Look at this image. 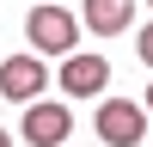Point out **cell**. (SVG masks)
Listing matches in <instances>:
<instances>
[{"label":"cell","instance_id":"cell-6","mask_svg":"<svg viewBox=\"0 0 153 147\" xmlns=\"http://www.w3.org/2000/svg\"><path fill=\"white\" fill-rule=\"evenodd\" d=\"M80 19H86V31L117 37V31H129V24H135V0H86Z\"/></svg>","mask_w":153,"mask_h":147},{"label":"cell","instance_id":"cell-10","mask_svg":"<svg viewBox=\"0 0 153 147\" xmlns=\"http://www.w3.org/2000/svg\"><path fill=\"white\" fill-rule=\"evenodd\" d=\"M147 6H153V0H147Z\"/></svg>","mask_w":153,"mask_h":147},{"label":"cell","instance_id":"cell-5","mask_svg":"<svg viewBox=\"0 0 153 147\" xmlns=\"http://www.w3.org/2000/svg\"><path fill=\"white\" fill-rule=\"evenodd\" d=\"M43 86H49V68H43L37 55H12V61H0V98L31 104V98H43Z\"/></svg>","mask_w":153,"mask_h":147},{"label":"cell","instance_id":"cell-8","mask_svg":"<svg viewBox=\"0 0 153 147\" xmlns=\"http://www.w3.org/2000/svg\"><path fill=\"white\" fill-rule=\"evenodd\" d=\"M0 147H12V135H6V129H0Z\"/></svg>","mask_w":153,"mask_h":147},{"label":"cell","instance_id":"cell-2","mask_svg":"<svg viewBox=\"0 0 153 147\" xmlns=\"http://www.w3.org/2000/svg\"><path fill=\"white\" fill-rule=\"evenodd\" d=\"M92 129H98V141H110V147H135V141H147V110L129 104V98H104Z\"/></svg>","mask_w":153,"mask_h":147},{"label":"cell","instance_id":"cell-7","mask_svg":"<svg viewBox=\"0 0 153 147\" xmlns=\"http://www.w3.org/2000/svg\"><path fill=\"white\" fill-rule=\"evenodd\" d=\"M135 55H141V68H153V24H141V37H135Z\"/></svg>","mask_w":153,"mask_h":147},{"label":"cell","instance_id":"cell-9","mask_svg":"<svg viewBox=\"0 0 153 147\" xmlns=\"http://www.w3.org/2000/svg\"><path fill=\"white\" fill-rule=\"evenodd\" d=\"M147 117H153V86H147Z\"/></svg>","mask_w":153,"mask_h":147},{"label":"cell","instance_id":"cell-3","mask_svg":"<svg viewBox=\"0 0 153 147\" xmlns=\"http://www.w3.org/2000/svg\"><path fill=\"white\" fill-rule=\"evenodd\" d=\"M55 80H61V92H68V98H98V92L110 86V61H104V55H80V49H74V55H61V74H55Z\"/></svg>","mask_w":153,"mask_h":147},{"label":"cell","instance_id":"cell-1","mask_svg":"<svg viewBox=\"0 0 153 147\" xmlns=\"http://www.w3.org/2000/svg\"><path fill=\"white\" fill-rule=\"evenodd\" d=\"M25 31H31V49H37V55H74V43H80L86 24H74V12H61V6H31Z\"/></svg>","mask_w":153,"mask_h":147},{"label":"cell","instance_id":"cell-4","mask_svg":"<svg viewBox=\"0 0 153 147\" xmlns=\"http://www.w3.org/2000/svg\"><path fill=\"white\" fill-rule=\"evenodd\" d=\"M68 135H74L68 104H49V98H31V104H25V141L31 147H61Z\"/></svg>","mask_w":153,"mask_h":147}]
</instances>
